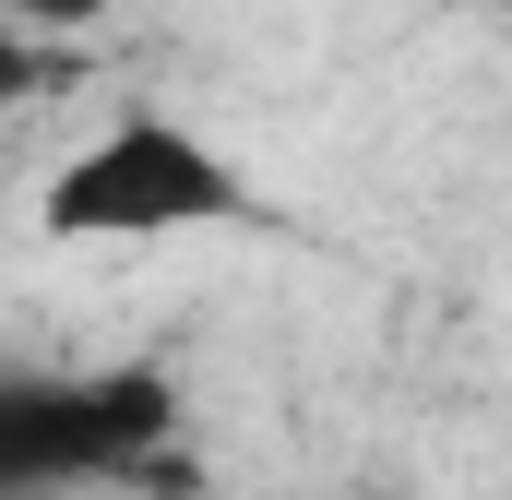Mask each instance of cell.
<instances>
[{"mask_svg": "<svg viewBox=\"0 0 512 500\" xmlns=\"http://www.w3.org/2000/svg\"><path fill=\"white\" fill-rule=\"evenodd\" d=\"M489 12H501V24H512V0H489Z\"/></svg>", "mask_w": 512, "mask_h": 500, "instance_id": "cell-5", "label": "cell"}, {"mask_svg": "<svg viewBox=\"0 0 512 500\" xmlns=\"http://www.w3.org/2000/svg\"><path fill=\"white\" fill-rule=\"evenodd\" d=\"M120 0H0V24H24V36H48V48H72V36H96Z\"/></svg>", "mask_w": 512, "mask_h": 500, "instance_id": "cell-4", "label": "cell"}, {"mask_svg": "<svg viewBox=\"0 0 512 500\" xmlns=\"http://www.w3.org/2000/svg\"><path fill=\"white\" fill-rule=\"evenodd\" d=\"M48 84H60V48H48V36H24V24H0V120H12V108H36Z\"/></svg>", "mask_w": 512, "mask_h": 500, "instance_id": "cell-3", "label": "cell"}, {"mask_svg": "<svg viewBox=\"0 0 512 500\" xmlns=\"http://www.w3.org/2000/svg\"><path fill=\"white\" fill-rule=\"evenodd\" d=\"M179 453V381L155 358L108 370H0V500H72L155 477Z\"/></svg>", "mask_w": 512, "mask_h": 500, "instance_id": "cell-2", "label": "cell"}, {"mask_svg": "<svg viewBox=\"0 0 512 500\" xmlns=\"http://www.w3.org/2000/svg\"><path fill=\"white\" fill-rule=\"evenodd\" d=\"M36 227L60 250H155V239H239V227H274L239 155L215 131L167 120V108H120L96 120L36 191Z\"/></svg>", "mask_w": 512, "mask_h": 500, "instance_id": "cell-1", "label": "cell"}]
</instances>
